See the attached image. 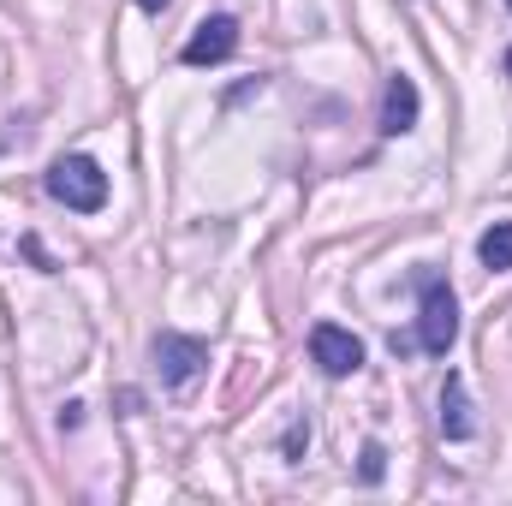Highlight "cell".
<instances>
[{
	"mask_svg": "<svg viewBox=\"0 0 512 506\" xmlns=\"http://www.w3.org/2000/svg\"><path fill=\"white\" fill-rule=\"evenodd\" d=\"M507 78H512V54H507Z\"/></svg>",
	"mask_w": 512,
	"mask_h": 506,
	"instance_id": "cell-12",
	"label": "cell"
},
{
	"mask_svg": "<svg viewBox=\"0 0 512 506\" xmlns=\"http://www.w3.org/2000/svg\"><path fill=\"white\" fill-rule=\"evenodd\" d=\"M239 48V18H227V12H215V18H203L197 24V36L185 42V66H221L227 54Z\"/></svg>",
	"mask_w": 512,
	"mask_h": 506,
	"instance_id": "cell-5",
	"label": "cell"
},
{
	"mask_svg": "<svg viewBox=\"0 0 512 506\" xmlns=\"http://www.w3.org/2000/svg\"><path fill=\"white\" fill-rule=\"evenodd\" d=\"M304 447H310V423H292V429H286V453H292V459H298V453H304Z\"/></svg>",
	"mask_w": 512,
	"mask_h": 506,
	"instance_id": "cell-10",
	"label": "cell"
},
{
	"mask_svg": "<svg viewBox=\"0 0 512 506\" xmlns=\"http://www.w3.org/2000/svg\"><path fill=\"white\" fill-rule=\"evenodd\" d=\"M203 364H209L203 340H191V334H155V370H161V381L173 393H185L191 381L203 376Z\"/></svg>",
	"mask_w": 512,
	"mask_h": 506,
	"instance_id": "cell-3",
	"label": "cell"
},
{
	"mask_svg": "<svg viewBox=\"0 0 512 506\" xmlns=\"http://www.w3.org/2000/svg\"><path fill=\"white\" fill-rule=\"evenodd\" d=\"M48 197L66 203V209H78V215H96L108 203V173L90 155H60L48 167Z\"/></svg>",
	"mask_w": 512,
	"mask_h": 506,
	"instance_id": "cell-1",
	"label": "cell"
},
{
	"mask_svg": "<svg viewBox=\"0 0 512 506\" xmlns=\"http://www.w3.org/2000/svg\"><path fill=\"white\" fill-rule=\"evenodd\" d=\"M441 435L447 441H471L477 435V411H471L465 376H447V387H441Z\"/></svg>",
	"mask_w": 512,
	"mask_h": 506,
	"instance_id": "cell-7",
	"label": "cell"
},
{
	"mask_svg": "<svg viewBox=\"0 0 512 506\" xmlns=\"http://www.w3.org/2000/svg\"><path fill=\"white\" fill-rule=\"evenodd\" d=\"M310 358L322 364V376H358L364 370V346L340 322H316L310 328Z\"/></svg>",
	"mask_w": 512,
	"mask_h": 506,
	"instance_id": "cell-4",
	"label": "cell"
},
{
	"mask_svg": "<svg viewBox=\"0 0 512 506\" xmlns=\"http://www.w3.org/2000/svg\"><path fill=\"white\" fill-rule=\"evenodd\" d=\"M382 471H387V453L370 441V447H364V465H358V477H364V483H382Z\"/></svg>",
	"mask_w": 512,
	"mask_h": 506,
	"instance_id": "cell-9",
	"label": "cell"
},
{
	"mask_svg": "<svg viewBox=\"0 0 512 506\" xmlns=\"http://www.w3.org/2000/svg\"><path fill=\"white\" fill-rule=\"evenodd\" d=\"M417 298H423V328H417V340H423V352L447 358L453 340H459V298H453V286H447L441 274H417Z\"/></svg>",
	"mask_w": 512,
	"mask_h": 506,
	"instance_id": "cell-2",
	"label": "cell"
},
{
	"mask_svg": "<svg viewBox=\"0 0 512 506\" xmlns=\"http://www.w3.org/2000/svg\"><path fill=\"white\" fill-rule=\"evenodd\" d=\"M477 256H483V268L507 274V268H512V221H495V227L483 233V245H477Z\"/></svg>",
	"mask_w": 512,
	"mask_h": 506,
	"instance_id": "cell-8",
	"label": "cell"
},
{
	"mask_svg": "<svg viewBox=\"0 0 512 506\" xmlns=\"http://www.w3.org/2000/svg\"><path fill=\"white\" fill-rule=\"evenodd\" d=\"M137 6H143V12H167L173 0H137Z\"/></svg>",
	"mask_w": 512,
	"mask_h": 506,
	"instance_id": "cell-11",
	"label": "cell"
},
{
	"mask_svg": "<svg viewBox=\"0 0 512 506\" xmlns=\"http://www.w3.org/2000/svg\"><path fill=\"white\" fill-rule=\"evenodd\" d=\"M417 108H423V102H417V84H411L405 72H393L387 90H382V131L387 137H405V131L417 126Z\"/></svg>",
	"mask_w": 512,
	"mask_h": 506,
	"instance_id": "cell-6",
	"label": "cell"
},
{
	"mask_svg": "<svg viewBox=\"0 0 512 506\" xmlns=\"http://www.w3.org/2000/svg\"><path fill=\"white\" fill-rule=\"evenodd\" d=\"M507 6H512V0H507Z\"/></svg>",
	"mask_w": 512,
	"mask_h": 506,
	"instance_id": "cell-13",
	"label": "cell"
}]
</instances>
